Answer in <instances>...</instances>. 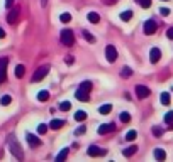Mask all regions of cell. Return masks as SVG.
<instances>
[{
  "mask_svg": "<svg viewBox=\"0 0 173 162\" xmlns=\"http://www.w3.org/2000/svg\"><path fill=\"white\" fill-rule=\"evenodd\" d=\"M7 142H9L10 152L14 154V157L17 159V160H24V154H22V150H21V145L17 144V140H15V137H12V135H10L9 139H7Z\"/></svg>",
  "mask_w": 173,
  "mask_h": 162,
  "instance_id": "1",
  "label": "cell"
},
{
  "mask_svg": "<svg viewBox=\"0 0 173 162\" xmlns=\"http://www.w3.org/2000/svg\"><path fill=\"white\" fill-rule=\"evenodd\" d=\"M61 42L65 44V46H73L75 44V36H73V30H70V29H65V30H61Z\"/></svg>",
  "mask_w": 173,
  "mask_h": 162,
  "instance_id": "2",
  "label": "cell"
},
{
  "mask_svg": "<svg viewBox=\"0 0 173 162\" xmlns=\"http://www.w3.org/2000/svg\"><path fill=\"white\" fill-rule=\"evenodd\" d=\"M49 73V66L48 64H44V66H41V68L36 69V73L32 74V83H38V81H41L46 74Z\"/></svg>",
  "mask_w": 173,
  "mask_h": 162,
  "instance_id": "3",
  "label": "cell"
},
{
  "mask_svg": "<svg viewBox=\"0 0 173 162\" xmlns=\"http://www.w3.org/2000/svg\"><path fill=\"white\" fill-rule=\"evenodd\" d=\"M144 34L146 36H151V34H155L156 30H158V24H156L155 20H146L144 22Z\"/></svg>",
  "mask_w": 173,
  "mask_h": 162,
  "instance_id": "4",
  "label": "cell"
},
{
  "mask_svg": "<svg viewBox=\"0 0 173 162\" xmlns=\"http://www.w3.org/2000/svg\"><path fill=\"white\" fill-rule=\"evenodd\" d=\"M136 95H138V98L144 100V98H148V96L151 95V91H149V88H148V86L138 85V86H136Z\"/></svg>",
  "mask_w": 173,
  "mask_h": 162,
  "instance_id": "5",
  "label": "cell"
},
{
  "mask_svg": "<svg viewBox=\"0 0 173 162\" xmlns=\"http://www.w3.org/2000/svg\"><path fill=\"white\" fill-rule=\"evenodd\" d=\"M105 58H107L109 63H114L117 59V49L114 46H107L105 47Z\"/></svg>",
  "mask_w": 173,
  "mask_h": 162,
  "instance_id": "6",
  "label": "cell"
},
{
  "mask_svg": "<svg viewBox=\"0 0 173 162\" xmlns=\"http://www.w3.org/2000/svg\"><path fill=\"white\" fill-rule=\"evenodd\" d=\"M88 155L90 157H100V155H105V150L97 147V145H90L88 147Z\"/></svg>",
  "mask_w": 173,
  "mask_h": 162,
  "instance_id": "7",
  "label": "cell"
},
{
  "mask_svg": "<svg viewBox=\"0 0 173 162\" xmlns=\"http://www.w3.org/2000/svg\"><path fill=\"white\" fill-rule=\"evenodd\" d=\"M26 140H27V144H29L32 149L41 145V139H39V137H36L34 133H27V135H26Z\"/></svg>",
  "mask_w": 173,
  "mask_h": 162,
  "instance_id": "8",
  "label": "cell"
},
{
  "mask_svg": "<svg viewBox=\"0 0 173 162\" xmlns=\"http://www.w3.org/2000/svg\"><path fill=\"white\" fill-rule=\"evenodd\" d=\"M160 59H161V51L158 49V47H153L151 52H149V61H151L153 64H156Z\"/></svg>",
  "mask_w": 173,
  "mask_h": 162,
  "instance_id": "9",
  "label": "cell"
},
{
  "mask_svg": "<svg viewBox=\"0 0 173 162\" xmlns=\"http://www.w3.org/2000/svg\"><path fill=\"white\" fill-rule=\"evenodd\" d=\"M116 130V125L114 123H104V125H100L99 127V133L100 135H105V133H110Z\"/></svg>",
  "mask_w": 173,
  "mask_h": 162,
  "instance_id": "10",
  "label": "cell"
},
{
  "mask_svg": "<svg viewBox=\"0 0 173 162\" xmlns=\"http://www.w3.org/2000/svg\"><path fill=\"white\" fill-rule=\"evenodd\" d=\"M17 19H19V12H17V10H10V12L7 14V22H9L10 26H14V24L17 22Z\"/></svg>",
  "mask_w": 173,
  "mask_h": 162,
  "instance_id": "11",
  "label": "cell"
},
{
  "mask_svg": "<svg viewBox=\"0 0 173 162\" xmlns=\"http://www.w3.org/2000/svg\"><path fill=\"white\" fill-rule=\"evenodd\" d=\"M63 125H65V120L54 118V120H51V123H49V128H53V130H60Z\"/></svg>",
  "mask_w": 173,
  "mask_h": 162,
  "instance_id": "12",
  "label": "cell"
},
{
  "mask_svg": "<svg viewBox=\"0 0 173 162\" xmlns=\"http://www.w3.org/2000/svg\"><path fill=\"white\" fill-rule=\"evenodd\" d=\"M75 96H77V100H80V101H88V100H90V96H88V93H86V91H83V90H80V88H78V90H77V93H75Z\"/></svg>",
  "mask_w": 173,
  "mask_h": 162,
  "instance_id": "13",
  "label": "cell"
},
{
  "mask_svg": "<svg viewBox=\"0 0 173 162\" xmlns=\"http://www.w3.org/2000/svg\"><path fill=\"white\" fill-rule=\"evenodd\" d=\"M136 152H138V145H129L127 149L122 150V154H124L126 157H131V155H134Z\"/></svg>",
  "mask_w": 173,
  "mask_h": 162,
  "instance_id": "14",
  "label": "cell"
},
{
  "mask_svg": "<svg viewBox=\"0 0 173 162\" xmlns=\"http://www.w3.org/2000/svg\"><path fill=\"white\" fill-rule=\"evenodd\" d=\"M155 159L156 160H165L166 159V152L163 149H155Z\"/></svg>",
  "mask_w": 173,
  "mask_h": 162,
  "instance_id": "15",
  "label": "cell"
},
{
  "mask_svg": "<svg viewBox=\"0 0 173 162\" xmlns=\"http://www.w3.org/2000/svg\"><path fill=\"white\" fill-rule=\"evenodd\" d=\"M7 64H9V59H7V58H2V59H0V74H2V76H5ZM5 78H7V76H5Z\"/></svg>",
  "mask_w": 173,
  "mask_h": 162,
  "instance_id": "16",
  "label": "cell"
},
{
  "mask_svg": "<svg viewBox=\"0 0 173 162\" xmlns=\"http://www.w3.org/2000/svg\"><path fill=\"white\" fill-rule=\"evenodd\" d=\"M24 74H26V66H24V64H17V66H15V76L22 78Z\"/></svg>",
  "mask_w": 173,
  "mask_h": 162,
  "instance_id": "17",
  "label": "cell"
},
{
  "mask_svg": "<svg viewBox=\"0 0 173 162\" xmlns=\"http://www.w3.org/2000/svg\"><path fill=\"white\" fill-rule=\"evenodd\" d=\"M88 20H90L92 24H99V22H100V15L97 12H88Z\"/></svg>",
  "mask_w": 173,
  "mask_h": 162,
  "instance_id": "18",
  "label": "cell"
},
{
  "mask_svg": "<svg viewBox=\"0 0 173 162\" xmlns=\"http://www.w3.org/2000/svg\"><path fill=\"white\" fill-rule=\"evenodd\" d=\"M92 88H93V85H92V81H83L82 85H80V90L86 91V93H90Z\"/></svg>",
  "mask_w": 173,
  "mask_h": 162,
  "instance_id": "19",
  "label": "cell"
},
{
  "mask_svg": "<svg viewBox=\"0 0 173 162\" xmlns=\"http://www.w3.org/2000/svg\"><path fill=\"white\" fill-rule=\"evenodd\" d=\"M99 111L102 113V115H107V113L112 111V105H110V103H105V105H102V107L99 108Z\"/></svg>",
  "mask_w": 173,
  "mask_h": 162,
  "instance_id": "20",
  "label": "cell"
},
{
  "mask_svg": "<svg viewBox=\"0 0 173 162\" xmlns=\"http://www.w3.org/2000/svg\"><path fill=\"white\" fill-rule=\"evenodd\" d=\"M75 120H77V122H85V120H86V113L83 110L77 111V113H75Z\"/></svg>",
  "mask_w": 173,
  "mask_h": 162,
  "instance_id": "21",
  "label": "cell"
},
{
  "mask_svg": "<svg viewBox=\"0 0 173 162\" xmlns=\"http://www.w3.org/2000/svg\"><path fill=\"white\" fill-rule=\"evenodd\" d=\"M160 101H161V105H170V101H171V98H170V93H161Z\"/></svg>",
  "mask_w": 173,
  "mask_h": 162,
  "instance_id": "22",
  "label": "cell"
},
{
  "mask_svg": "<svg viewBox=\"0 0 173 162\" xmlns=\"http://www.w3.org/2000/svg\"><path fill=\"white\" fill-rule=\"evenodd\" d=\"M38 100H39V101H48V100H49V93L46 90L39 91V93H38Z\"/></svg>",
  "mask_w": 173,
  "mask_h": 162,
  "instance_id": "23",
  "label": "cell"
},
{
  "mask_svg": "<svg viewBox=\"0 0 173 162\" xmlns=\"http://www.w3.org/2000/svg\"><path fill=\"white\" fill-rule=\"evenodd\" d=\"M119 120H121L122 123H129V122H131V115L127 113V111H122L121 115H119Z\"/></svg>",
  "mask_w": 173,
  "mask_h": 162,
  "instance_id": "24",
  "label": "cell"
},
{
  "mask_svg": "<svg viewBox=\"0 0 173 162\" xmlns=\"http://www.w3.org/2000/svg\"><path fill=\"white\" fill-rule=\"evenodd\" d=\"M121 19L124 22H129L131 19H132V12H131V10H124V12L121 14Z\"/></svg>",
  "mask_w": 173,
  "mask_h": 162,
  "instance_id": "25",
  "label": "cell"
},
{
  "mask_svg": "<svg viewBox=\"0 0 173 162\" xmlns=\"http://www.w3.org/2000/svg\"><path fill=\"white\" fill-rule=\"evenodd\" d=\"M0 103H2L4 107L10 105V103H12V96H10V95H4V96H2V100H0Z\"/></svg>",
  "mask_w": 173,
  "mask_h": 162,
  "instance_id": "26",
  "label": "cell"
},
{
  "mask_svg": "<svg viewBox=\"0 0 173 162\" xmlns=\"http://www.w3.org/2000/svg\"><path fill=\"white\" fill-rule=\"evenodd\" d=\"M66 155H68V149H63V150H61V152L56 155V160H58V162L65 160V159H66Z\"/></svg>",
  "mask_w": 173,
  "mask_h": 162,
  "instance_id": "27",
  "label": "cell"
},
{
  "mask_svg": "<svg viewBox=\"0 0 173 162\" xmlns=\"http://www.w3.org/2000/svg\"><path fill=\"white\" fill-rule=\"evenodd\" d=\"M82 34H83V37H85L86 41H88V42H90V44H93V42H95V37H93V36H92L90 32H88V30H83Z\"/></svg>",
  "mask_w": 173,
  "mask_h": 162,
  "instance_id": "28",
  "label": "cell"
},
{
  "mask_svg": "<svg viewBox=\"0 0 173 162\" xmlns=\"http://www.w3.org/2000/svg\"><path fill=\"white\" fill-rule=\"evenodd\" d=\"M121 76H122V78H129V76H132V69H131V68H122Z\"/></svg>",
  "mask_w": 173,
  "mask_h": 162,
  "instance_id": "29",
  "label": "cell"
},
{
  "mask_svg": "<svg viewBox=\"0 0 173 162\" xmlns=\"http://www.w3.org/2000/svg\"><path fill=\"white\" fill-rule=\"evenodd\" d=\"M136 137H138V132L136 130H129V132L126 133V140H134Z\"/></svg>",
  "mask_w": 173,
  "mask_h": 162,
  "instance_id": "30",
  "label": "cell"
},
{
  "mask_svg": "<svg viewBox=\"0 0 173 162\" xmlns=\"http://www.w3.org/2000/svg\"><path fill=\"white\" fill-rule=\"evenodd\" d=\"M138 4L143 7V9H149L151 7V0H138Z\"/></svg>",
  "mask_w": 173,
  "mask_h": 162,
  "instance_id": "31",
  "label": "cell"
},
{
  "mask_svg": "<svg viewBox=\"0 0 173 162\" xmlns=\"http://www.w3.org/2000/svg\"><path fill=\"white\" fill-rule=\"evenodd\" d=\"M60 20L63 22V24H68V22L71 20V15H70V14H61V15H60Z\"/></svg>",
  "mask_w": 173,
  "mask_h": 162,
  "instance_id": "32",
  "label": "cell"
},
{
  "mask_svg": "<svg viewBox=\"0 0 173 162\" xmlns=\"http://www.w3.org/2000/svg\"><path fill=\"white\" fill-rule=\"evenodd\" d=\"M153 135H155V137H161V135H163V128H161V127H153Z\"/></svg>",
  "mask_w": 173,
  "mask_h": 162,
  "instance_id": "33",
  "label": "cell"
},
{
  "mask_svg": "<svg viewBox=\"0 0 173 162\" xmlns=\"http://www.w3.org/2000/svg\"><path fill=\"white\" fill-rule=\"evenodd\" d=\"M70 108H71V103H70V101H63L60 105V110H63V111H68Z\"/></svg>",
  "mask_w": 173,
  "mask_h": 162,
  "instance_id": "34",
  "label": "cell"
},
{
  "mask_svg": "<svg viewBox=\"0 0 173 162\" xmlns=\"http://www.w3.org/2000/svg\"><path fill=\"white\" fill-rule=\"evenodd\" d=\"M165 122H166V123H173V111H168V113H166V115H165Z\"/></svg>",
  "mask_w": 173,
  "mask_h": 162,
  "instance_id": "35",
  "label": "cell"
},
{
  "mask_svg": "<svg viewBox=\"0 0 173 162\" xmlns=\"http://www.w3.org/2000/svg\"><path fill=\"white\" fill-rule=\"evenodd\" d=\"M38 132L41 133V135H44V133L48 132V125H44V123H41V125H39V127H38Z\"/></svg>",
  "mask_w": 173,
  "mask_h": 162,
  "instance_id": "36",
  "label": "cell"
},
{
  "mask_svg": "<svg viewBox=\"0 0 173 162\" xmlns=\"http://www.w3.org/2000/svg\"><path fill=\"white\" fill-rule=\"evenodd\" d=\"M86 132V128H85V125H82V127H78L77 130H75V135H83V133Z\"/></svg>",
  "mask_w": 173,
  "mask_h": 162,
  "instance_id": "37",
  "label": "cell"
},
{
  "mask_svg": "<svg viewBox=\"0 0 173 162\" xmlns=\"http://www.w3.org/2000/svg\"><path fill=\"white\" fill-rule=\"evenodd\" d=\"M166 37H168V39H173V27H170V29L166 30Z\"/></svg>",
  "mask_w": 173,
  "mask_h": 162,
  "instance_id": "38",
  "label": "cell"
},
{
  "mask_svg": "<svg viewBox=\"0 0 173 162\" xmlns=\"http://www.w3.org/2000/svg\"><path fill=\"white\" fill-rule=\"evenodd\" d=\"M65 63H66V64H73V56H66V58H65Z\"/></svg>",
  "mask_w": 173,
  "mask_h": 162,
  "instance_id": "39",
  "label": "cell"
},
{
  "mask_svg": "<svg viewBox=\"0 0 173 162\" xmlns=\"http://www.w3.org/2000/svg\"><path fill=\"white\" fill-rule=\"evenodd\" d=\"M160 14L166 17V15H170V10H168V9H160Z\"/></svg>",
  "mask_w": 173,
  "mask_h": 162,
  "instance_id": "40",
  "label": "cell"
},
{
  "mask_svg": "<svg viewBox=\"0 0 173 162\" xmlns=\"http://www.w3.org/2000/svg\"><path fill=\"white\" fill-rule=\"evenodd\" d=\"M14 2H15V0H7V2H5V7H7V9H10V7L14 5Z\"/></svg>",
  "mask_w": 173,
  "mask_h": 162,
  "instance_id": "41",
  "label": "cell"
},
{
  "mask_svg": "<svg viewBox=\"0 0 173 162\" xmlns=\"http://www.w3.org/2000/svg\"><path fill=\"white\" fill-rule=\"evenodd\" d=\"M4 37H5V30L0 27V39H4Z\"/></svg>",
  "mask_w": 173,
  "mask_h": 162,
  "instance_id": "42",
  "label": "cell"
},
{
  "mask_svg": "<svg viewBox=\"0 0 173 162\" xmlns=\"http://www.w3.org/2000/svg\"><path fill=\"white\" fill-rule=\"evenodd\" d=\"M46 4H48V0H41V5H43V7H46Z\"/></svg>",
  "mask_w": 173,
  "mask_h": 162,
  "instance_id": "43",
  "label": "cell"
},
{
  "mask_svg": "<svg viewBox=\"0 0 173 162\" xmlns=\"http://www.w3.org/2000/svg\"><path fill=\"white\" fill-rule=\"evenodd\" d=\"M5 79H7V78H5V76H2V74H0V83H4Z\"/></svg>",
  "mask_w": 173,
  "mask_h": 162,
  "instance_id": "44",
  "label": "cell"
},
{
  "mask_svg": "<svg viewBox=\"0 0 173 162\" xmlns=\"http://www.w3.org/2000/svg\"><path fill=\"white\" fill-rule=\"evenodd\" d=\"M163 2H168V0H163Z\"/></svg>",
  "mask_w": 173,
  "mask_h": 162,
  "instance_id": "45",
  "label": "cell"
}]
</instances>
